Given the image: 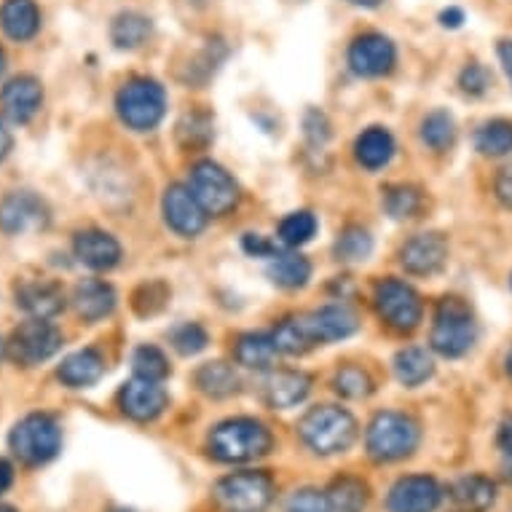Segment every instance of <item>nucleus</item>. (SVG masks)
<instances>
[{
    "instance_id": "f257e3e1",
    "label": "nucleus",
    "mask_w": 512,
    "mask_h": 512,
    "mask_svg": "<svg viewBox=\"0 0 512 512\" xmlns=\"http://www.w3.org/2000/svg\"><path fill=\"white\" fill-rule=\"evenodd\" d=\"M271 445H274L271 432L255 419H228L212 429L210 435V454L228 464L261 459L269 454Z\"/></svg>"
},
{
    "instance_id": "f03ea898",
    "label": "nucleus",
    "mask_w": 512,
    "mask_h": 512,
    "mask_svg": "<svg viewBox=\"0 0 512 512\" xmlns=\"http://www.w3.org/2000/svg\"><path fill=\"white\" fill-rule=\"evenodd\" d=\"M298 432H301V440L309 445L314 454H341L357 437V421L344 408L317 405L303 416L301 424H298Z\"/></svg>"
},
{
    "instance_id": "7ed1b4c3",
    "label": "nucleus",
    "mask_w": 512,
    "mask_h": 512,
    "mask_svg": "<svg viewBox=\"0 0 512 512\" xmlns=\"http://www.w3.org/2000/svg\"><path fill=\"white\" fill-rule=\"evenodd\" d=\"M475 338H478V325H475L472 309L462 298L451 295V298H443L437 303L432 336H429V344L437 354L456 360V357L470 352Z\"/></svg>"
},
{
    "instance_id": "20e7f679",
    "label": "nucleus",
    "mask_w": 512,
    "mask_h": 512,
    "mask_svg": "<svg viewBox=\"0 0 512 512\" xmlns=\"http://www.w3.org/2000/svg\"><path fill=\"white\" fill-rule=\"evenodd\" d=\"M116 110L121 121L135 132H148L161 124L167 113L164 86L153 78H132L116 94Z\"/></svg>"
},
{
    "instance_id": "39448f33",
    "label": "nucleus",
    "mask_w": 512,
    "mask_h": 512,
    "mask_svg": "<svg viewBox=\"0 0 512 512\" xmlns=\"http://www.w3.org/2000/svg\"><path fill=\"white\" fill-rule=\"evenodd\" d=\"M11 454L27 467H41L51 462L62 448V429L46 413H30L14 424L9 435Z\"/></svg>"
},
{
    "instance_id": "423d86ee",
    "label": "nucleus",
    "mask_w": 512,
    "mask_h": 512,
    "mask_svg": "<svg viewBox=\"0 0 512 512\" xmlns=\"http://www.w3.org/2000/svg\"><path fill=\"white\" fill-rule=\"evenodd\" d=\"M368 454L376 462H397L416 451L419 445V424L405 413H378L368 427Z\"/></svg>"
},
{
    "instance_id": "0eeeda50",
    "label": "nucleus",
    "mask_w": 512,
    "mask_h": 512,
    "mask_svg": "<svg viewBox=\"0 0 512 512\" xmlns=\"http://www.w3.org/2000/svg\"><path fill=\"white\" fill-rule=\"evenodd\" d=\"M271 499L274 480L266 472H236L215 486V502L226 512H263Z\"/></svg>"
},
{
    "instance_id": "6e6552de",
    "label": "nucleus",
    "mask_w": 512,
    "mask_h": 512,
    "mask_svg": "<svg viewBox=\"0 0 512 512\" xmlns=\"http://www.w3.org/2000/svg\"><path fill=\"white\" fill-rule=\"evenodd\" d=\"M373 303H376L378 317L387 322L397 333H411L421 322V298L411 285L400 279H381L373 290Z\"/></svg>"
},
{
    "instance_id": "1a4fd4ad",
    "label": "nucleus",
    "mask_w": 512,
    "mask_h": 512,
    "mask_svg": "<svg viewBox=\"0 0 512 512\" xmlns=\"http://www.w3.org/2000/svg\"><path fill=\"white\" fill-rule=\"evenodd\" d=\"M59 349H62V333L46 319H30L19 325L9 341V357L25 368L51 360Z\"/></svg>"
},
{
    "instance_id": "9d476101",
    "label": "nucleus",
    "mask_w": 512,
    "mask_h": 512,
    "mask_svg": "<svg viewBox=\"0 0 512 512\" xmlns=\"http://www.w3.org/2000/svg\"><path fill=\"white\" fill-rule=\"evenodd\" d=\"M191 191L202 202L207 215H226L239 202V188L234 177L215 161H199L191 169Z\"/></svg>"
},
{
    "instance_id": "9b49d317",
    "label": "nucleus",
    "mask_w": 512,
    "mask_h": 512,
    "mask_svg": "<svg viewBox=\"0 0 512 512\" xmlns=\"http://www.w3.org/2000/svg\"><path fill=\"white\" fill-rule=\"evenodd\" d=\"M298 319H301V328L306 333V338H309L311 346L344 341L352 333H357V317H354V311L341 306V303L322 306V309L309 311V314H303Z\"/></svg>"
},
{
    "instance_id": "f8f14e48",
    "label": "nucleus",
    "mask_w": 512,
    "mask_h": 512,
    "mask_svg": "<svg viewBox=\"0 0 512 512\" xmlns=\"http://www.w3.org/2000/svg\"><path fill=\"white\" fill-rule=\"evenodd\" d=\"M395 43L381 33H365L349 46V68L362 78L387 76L395 68Z\"/></svg>"
},
{
    "instance_id": "ddd939ff",
    "label": "nucleus",
    "mask_w": 512,
    "mask_h": 512,
    "mask_svg": "<svg viewBox=\"0 0 512 512\" xmlns=\"http://www.w3.org/2000/svg\"><path fill=\"white\" fill-rule=\"evenodd\" d=\"M164 220L167 226L180 236H196L202 234L207 226V210L202 202L196 199V194L185 185H169L164 194Z\"/></svg>"
},
{
    "instance_id": "4468645a",
    "label": "nucleus",
    "mask_w": 512,
    "mask_h": 512,
    "mask_svg": "<svg viewBox=\"0 0 512 512\" xmlns=\"http://www.w3.org/2000/svg\"><path fill=\"white\" fill-rule=\"evenodd\" d=\"M49 223V207L41 196L35 194H11L0 204V228L6 234L17 236L27 231H38Z\"/></svg>"
},
{
    "instance_id": "2eb2a0df",
    "label": "nucleus",
    "mask_w": 512,
    "mask_h": 512,
    "mask_svg": "<svg viewBox=\"0 0 512 512\" xmlns=\"http://www.w3.org/2000/svg\"><path fill=\"white\" fill-rule=\"evenodd\" d=\"M443 491L435 478L427 475H408L397 480L389 491V512H435L440 507Z\"/></svg>"
},
{
    "instance_id": "dca6fc26",
    "label": "nucleus",
    "mask_w": 512,
    "mask_h": 512,
    "mask_svg": "<svg viewBox=\"0 0 512 512\" xmlns=\"http://www.w3.org/2000/svg\"><path fill=\"white\" fill-rule=\"evenodd\" d=\"M118 400H121V411L135 421L159 419L169 403L167 392L161 387V381H151V378L140 376H135L132 381H126Z\"/></svg>"
},
{
    "instance_id": "f3484780",
    "label": "nucleus",
    "mask_w": 512,
    "mask_h": 512,
    "mask_svg": "<svg viewBox=\"0 0 512 512\" xmlns=\"http://www.w3.org/2000/svg\"><path fill=\"white\" fill-rule=\"evenodd\" d=\"M448 261V242L443 234H419L408 239L400 250V263L413 277L437 274Z\"/></svg>"
},
{
    "instance_id": "a211bd4d",
    "label": "nucleus",
    "mask_w": 512,
    "mask_h": 512,
    "mask_svg": "<svg viewBox=\"0 0 512 512\" xmlns=\"http://www.w3.org/2000/svg\"><path fill=\"white\" fill-rule=\"evenodd\" d=\"M43 89L33 76L11 78L9 84L0 92V105L3 113L14 121V124H27L30 118L41 110Z\"/></svg>"
},
{
    "instance_id": "6ab92c4d",
    "label": "nucleus",
    "mask_w": 512,
    "mask_h": 512,
    "mask_svg": "<svg viewBox=\"0 0 512 512\" xmlns=\"http://www.w3.org/2000/svg\"><path fill=\"white\" fill-rule=\"evenodd\" d=\"M494 502L496 486L486 475H467L448 488V512H488Z\"/></svg>"
},
{
    "instance_id": "aec40b11",
    "label": "nucleus",
    "mask_w": 512,
    "mask_h": 512,
    "mask_svg": "<svg viewBox=\"0 0 512 512\" xmlns=\"http://www.w3.org/2000/svg\"><path fill=\"white\" fill-rule=\"evenodd\" d=\"M73 250H76L78 261L94 271H108L121 261V244L97 228L81 231L73 242Z\"/></svg>"
},
{
    "instance_id": "412c9836",
    "label": "nucleus",
    "mask_w": 512,
    "mask_h": 512,
    "mask_svg": "<svg viewBox=\"0 0 512 512\" xmlns=\"http://www.w3.org/2000/svg\"><path fill=\"white\" fill-rule=\"evenodd\" d=\"M311 392V378L301 370H279L266 381V403L277 411L295 408Z\"/></svg>"
},
{
    "instance_id": "4be33fe9",
    "label": "nucleus",
    "mask_w": 512,
    "mask_h": 512,
    "mask_svg": "<svg viewBox=\"0 0 512 512\" xmlns=\"http://www.w3.org/2000/svg\"><path fill=\"white\" fill-rule=\"evenodd\" d=\"M105 373V360L97 349H81L62 360L57 376L70 389H86L97 384Z\"/></svg>"
},
{
    "instance_id": "5701e85b",
    "label": "nucleus",
    "mask_w": 512,
    "mask_h": 512,
    "mask_svg": "<svg viewBox=\"0 0 512 512\" xmlns=\"http://www.w3.org/2000/svg\"><path fill=\"white\" fill-rule=\"evenodd\" d=\"M0 27L11 41H30L41 30V11L35 0H3L0 6Z\"/></svg>"
},
{
    "instance_id": "b1692460",
    "label": "nucleus",
    "mask_w": 512,
    "mask_h": 512,
    "mask_svg": "<svg viewBox=\"0 0 512 512\" xmlns=\"http://www.w3.org/2000/svg\"><path fill=\"white\" fill-rule=\"evenodd\" d=\"M73 303H76L78 317L84 322H100L116 309V290L102 279H86L76 287Z\"/></svg>"
},
{
    "instance_id": "393cba45",
    "label": "nucleus",
    "mask_w": 512,
    "mask_h": 512,
    "mask_svg": "<svg viewBox=\"0 0 512 512\" xmlns=\"http://www.w3.org/2000/svg\"><path fill=\"white\" fill-rule=\"evenodd\" d=\"M17 306L33 319H49L65 309V295L54 282H27L17 290Z\"/></svg>"
},
{
    "instance_id": "a878e982",
    "label": "nucleus",
    "mask_w": 512,
    "mask_h": 512,
    "mask_svg": "<svg viewBox=\"0 0 512 512\" xmlns=\"http://www.w3.org/2000/svg\"><path fill=\"white\" fill-rule=\"evenodd\" d=\"M354 156L365 169H381L387 167L389 159L395 156V140L387 129L381 126H370L365 129L357 143H354Z\"/></svg>"
},
{
    "instance_id": "bb28decb",
    "label": "nucleus",
    "mask_w": 512,
    "mask_h": 512,
    "mask_svg": "<svg viewBox=\"0 0 512 512\" xmlns=\"http://www.w3.org/2000/svg\"><path fill=\"white\" fill-rule=\"evenodd\" d=\"M236 362L244 365V368L250 370H269L274 368V362H277V344H274V338L266 336V333H244L236 341Z\"/></svg>"
},
{
    "instance_id": "cd10ccee",
    "label": "nucleus",
    "mask_w": 512,
    "mask_h": 512,
    "mask_svg": "<svg viewBox=\"0 0 512 512\" xmlns=\"http://www.w3.org/2000/svg\"><path fill=\"white\" fill-rule=\"evenodd\" d=\"M395 373L397 381L405 384V387H421L427 378H432L435 373V362L427 354V349H419V346H408V349H400L395 357Z\"/></svg>"
},
{
    "instance_id": "c85d7f7f",
    "label": "nucleus",
    "mask_w": 512,
    "mask_h": 512,
    "mask_svg": "<svg viewBox=\"0 0 512 512\" xmlns=\"http://www.w3.org/2000/svg\"><path fill=\"white\" fill-rule=\"evenodd\" d=\"M269 279L277 287L285 290H298L311 279V263L298 255V252H285V255H274L269 263Z\"/></svg>"
},
{
    "instance_id": "c756f323",
    "label": "nucleus",
    "mask_w": 512,
    "mask_h": 512,
    "mask_svg": "<svg viewBox=\"0 0 512 512\" xmlns=\"http://www.w3.org/2000/svg\"><path fill=\"white\" fill-rule=\"evenodd\" d=\"M196 387L210 397H228L239 392V376L226 362H207L196 370Z\"/></svg>"
},
{
    "instance_id": "7c9ffc66",
    "label": "nucleus",
    "mask_w": 512,
    "mask_h": 512,
    "mask_svg": "<svg viewBox=\"0 0 512 512\" xmlns=\"http://www.w3.org/2000/svg\"><path fill=\"white\" fill-rule=\"evenodd\" d=\"M151 35V22L143 14H135V11H126V14H118L113 19V27H110V38L116 43L118 49H137L143 46Z\"/></svg>"
},
{
    "instance_id": "2f4dec72",
    "label": "nucleus",
    "mask_w": 512,
    "mask_h": 512,
    "mask_svg": "<svg viewBox=\"0 0 512 512\" xmlns=\"http://www.w3.org/2000/svg\"><path fill=\"white\" fill-rule=\"evenodd\" d=\"M475 148H478L483 156H507L512 153V124L504 121V118H496V121H488L478 129L475 135Z\"/></svg>"
},
{
    "instance_id": "473e14b6",
    "label": "nucleus",
    "mask_w": 512,
    "mask_h": 512,
    "mask_svg": "<svg viewBox=\"0 0 512 512\" xmlns=\"http://www.w3.org/2000/svg\"><path fill=\"white\" fill-rule=\"evenodd\" d=\"M336 512H362L368 504V486L360 478H341L325 491Z\"/></svg>"
},
{
    "instance_id": "72a5a7b5",
    "label": "nucleus",
    "mask_w": 512,
    "mask_h": 512,
    "mask_svg": "<svg viewBox=\"0 0 512 512\" xmlns=\"http://www.w3.org/2000/svg\"><path fill=\"white\" fill-rule=\"evenodd\" d=\"M421 140L432 148V151H445L451 148L456 140V124L454 118L448 116L445 110H435L424 118L421 124Z\"/></svg>"
},
{
    "instance_id": "f704fd0d",
    "label": "nucleus",
    "mask_w": 512,
    "mask_h": 512,
    "mask_svg": "<svg viewBox=\"0 0 512 512\" xmlns=\"http://www.w3.org/2000/svg\"><path fill=\"white\" fill-rule=\"evenodd\" d=\"M373 252V236L362 226H349L336 239V258L344 263H360Z\"/></svg>"
},
{
    "instance_id": "c9c22d12",
    "label": "nucleus",
    "mask_w": 512,
    "mask_h": 512,
    "mask_svg": "<svg viewBox=\"0 0 512 512\" xmlns=\"http://www.w3.org/2000/svg\"><path fill=\"white\" fill-rule=\"evenodd\" d=\"M317 234V218L311 212L301 210L287 215L282 223H279V239L287 244V247H301V244L311 242V236Z\"/></svg>"
},
{
    "instance_id": "e433bc0d",
    "label": "nucleus",
    "mask_w": 512,
    "mask_h": 512,
    "mask_svg": "<svg viewBox=\"0 0 512 512\" xmlns=\"http://www.w3.org/2000/svg\"><path fill=\"white\" fill-rule=\"evenodd\" d=\"M333 387H336L338 395L346 397V400H362V397H368L370 392H373V381H370L368 373L362 368H357V365H346V368L338 370L336 378H333Z\"/></svg>"
},
{
    "instance_id": "4c0bfd02",
    "label": "nucleus",
    "mask_w": 512,
    "mask_h": 512,
    "mask_svg": "<svg viewBox=\"0 0 512 512\" xmlns=\"http://www.w3.org/2000/svg\"><path fill=\"white\" fill-rule=\"evenodd\" d=\"M271 338H274V344H277V349L282 354H303L311 349L309 338L303 333L301 319L298 317L282 319L277 328H274V333H271Z\"/></svg>"
},
{
    "instance_id": "58836bf2",
    "label": "nucleus",
    "mask_w": 512,
    "mask_h": 512,
    "mask_svg": "<svg viewBox=\"0 0 512 512\" xmlns=\"http://www.w3.org/2000/svg\"><path fill=\"white\" fill-rule=\"evenodd\" d=\"M384 207L395 220L413 218L421 210V194L411 185H395L384 196Z\"/></svg>"
},
{
    "instance_id": "ea45409f",
    "label": "nucleus",
    "mask_w": 512,
    "mask_h": 512,
    "mask_svg": "<svg viewBox=\"0 0 512 512\" xmlns=\"http://www.w3.org/2000/svg\"><path fill=\"white\" fill-rule=\"evenodd\" d=\"M135 365V376L151 378V381H164L169 376V362L161 349L156 346H140L132 357Z\"/></svg>"
},
{
    "instance_id": "a19ab883",
    "label": "nucleus",
    "mask_w": 512,
    "mask_h": 512,
    "mask_svg": "<svg viewBox=\"0 0 512 512\" xmlns=\"http://www.w3.org/2000/svg\"><path fill=\"white\" fill-rule=\"evenodd\" d=\"M172 346H175L180 354H199L207 349L210 344V336H207V330L202 325H196V322H185L180 328L172 330Z\"/></svg>"
},
{
    "instance_id": "79ce46f5",
    "label": "nucleus",
    "mask_w": 512,
    "mask_h": 512,
    "mask_svg": "<svg viewBox=\"0 0 512 512\" xmlns=\"http://www.w3.org/2000/svg\"><path fill=\"white\" fill-rule=\"evenodd\" d=\"M285 512H336V510H333L328 494L314 491V488H303V491H295V494L287 499Z\"/></svg>"
},
{
    "instance_id": "37998d69",
    "label": "nucleus",
    "mask_w": 512,
    "mask_h": 512,
    "mask_svg": "<svg viewBox=\"0 0 512 512\" xmlns=\"http://www.w3.org/2000/svg\"><path fill=\"white\" fill-rule=\"evenodd\" d=\"M488 84H491V76H488V70L483 68V65H478V62L467 65V68L462 70V76H459L462 92L472 94V97H478V94L486 92Z\"/></svg>"
},
{
    "instance_id": "c03bdc74",
    "label": "nucleus",
    "mask_w": 512,
    "mask_h": 512,
    "mask_svg": "<svg viewBox=\"0 0 512 512\" xmlns=\"http://www.w3.org/2000/svg\"><path fill=\"white\" fill-rule=\"evenodd\" d=\"M244 250L250 252L252 258H274L277 255V247L274 242H269L266 236L261 234H247L244 236Z\"/></svg>"
},
{
    "instance_id": "a18cd8bd",
    "label": "nucleus",
    "mask_w": 512,
    "mask_h": 512,
    "mask_svg": "<svg viewBox=\"0 0 512 512\" xmlns=\"http://www.w3.org/2000/svg\"><path fill=\"white\" fill-rule=\"evenodd\" d=\"M496 196H499V202L504 207H510L512 210V167L502 169L499 177H496Z\"/></svg>"
},
{
    "instance_id": "49530a36",
    "label": "nucleus",
    "mask_w": 512,
    "mask_h": 512,
    "mask_svg": "<svg viewBox=\"0 0 512 512\" xmlns=\"http://www.w3.org/2000/svg\"><path fill=\"white\" fill-rule=\"evenodd\" d=\"M499 62H502L504 73H507V78H510L512 84V41H499Z\"/></svg>"
},
{
    "instance_id": "de8ad7c7",
    "label": "nucleus",
    "mask_w": 512,
    "mask_h": 512,
    "mask_svg": "<svg viewBox=\"0 0 512 512\" xmlns=\"http://www.w3.org/2000/svg\"><path fill=\"white\" fill-rule=\"evenodd\" d=\"M14 483V467L6 459H0V494H6Z\"/></svg>"
},
{
    "instance_id": "09e8293b",
    "label": "nucleus",
    "mask_w": 512,
    "mask_h": 512,
    "mask_svg": "<svg viewBox=\"0 0 512 512\" xmlns=\"http://www.w3.org/2000/svg\"><path fill=\"white\" fill-rule=\"evenodd\" d=\"M499 445H502L504 451H510L512 448V416L502 421V427H499Z\"/></svg>"
},
{
    "instance_id": "8fccbe9b",
    "label": "nucleus",
    "mask_w": 512,
    "mask_h": 512,
    "mask_svg": "<svg viewBox=\"0 0 512 512\" xmlns=\"http://www.w3.org/2000/svg\"><path fill=\"white\" fill-rule=\"evenodd\" d=\"M9 151H11V135H9V129L0 124V161L9 156Z\"/></svg>"
},
{
    "instance_id": "3c124183",
    "label": "nucleus",
    "mask_w": 512,
    "mask_h": 512,
    "mask_svg": "<svg viewBox=\"0 0 512 512\" xmlns=\"http://www.w3.org/2000/svg\"><path fill=\"white\" fill-rule=\"evenodd\" d=\"M440 19H443V25L445 27H448V25H451V27H459V25H462V11H459V9H451V11H445V14H443V17H440Z\"/></svg>"
},
{
    "instance_id": "603ef678",
    "label": "nucleus",
    "mask_w": 512,
    "mask_h": 512,
    "mask_svg": "<svg viewBox=\"0 0 512 512\" xmlns=\"http://www.w3.org/2000/svg\"><path fill=\"white\" fill-rule=\"evenodd\" d=\"M502 475H504V480H510V483H512V448H510V451H504Z\"/></svg>"
},
{
    "instance_id": "864d4df0",
    "label": "nucleus",
    "mask_w": 512,
    "mask_h": 512,
    "mask_svg": "<svg viewBox=\"0 0 512 512\" xmlns=\"http://www.w3.org/2000/svg\"><path fill=\"white\" fill-rule=\"evenodd\" d=\"M349 3H354V6H365V9H376L381 0H349Z\"/></svg>"
},
{
    "instance_id": "5fc2aeb1",
    "label": "nucleus",
    "mask_w": 512,
    "mask_h": 512,
    "mask_svg": "<svg viewBox=\"0 0 512 512\" xmlns=\"http://www.w3.org/2000/svg\"><path fill=\"white\" fill-rule=\"evenodd\" d=\"M504 365H507V376L512 378V349L507 352V360H504Z\"/></svg>"
},
{
    "instance_id": "6e6d98bb",
    "label": "nucleus",
    "mask_w": 512,
    "mask_h": 512,
    "mask_svg": "<svg viewBox=\"0 0 512 512\" xmlns=\"http://www.w3.org/2000/svg\"><path fill=\"white\" fill-rule=\"evenodd\" d=\"M6 354H9V344H6V341H3V338H0V360H3V357H6Z\"/></svg>"
},
{
    "instance_id": "4d7b16f0",
    "label": "nucleus",
    "mask_w": 512,
    "mask_h": 512,
    "mask_svg": "<svg viewBox=\"0 0 512 512\" xmlns=\"http://www.w3.org/2000/svg\"><path fill=\"white\" fill-rule=\"evenodd\" d=\"M6 70V54H3V49H0V73Z\"/></svg>"
},
{
    "instance_id": "13d9d810",
    "label": "nucleus",
    "mask_w": 512,
    "mask_h": 512,
    "mask_svg": "<svg viewBox=\"0 0 512 512\" xmlns=\"http://www.w3.org/2000/svg\"><path fill=\"white\" fill-rule=\"evenodd\" d=\"M0 512H17L14 507H9V504H0Z\"/></svg>"
}]
</instances>
